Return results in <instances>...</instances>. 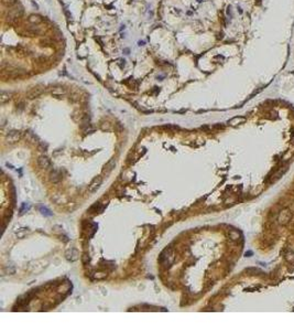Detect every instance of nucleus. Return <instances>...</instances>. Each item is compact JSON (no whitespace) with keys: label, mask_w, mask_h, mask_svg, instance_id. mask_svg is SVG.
<instances>
[{"label":"nucleus","mask_w":294,"mask_h":331,"mask_svg":"<svg viewBox=\"0 0 294 331\" xmlns=\"http://www.w3.org/2000/svg\"><path fill=\"white\" fill-rule=\"evenodd\" d=\"M38 164L42 169H49L51 167V161L50 159L45 156H40L38 159Z\"/></svg>","instance_id":"423d86ee"},{"label":"nucleus","mask_w":294,"mask_h":331,"mask_svg":"<svg viewBox=\"0 0 294 331\" xmlns=\"http://www.w3.org/2000/svg\"><path fill=\"white\" fill-rule=\"evenodd\" d=\"M43 92L42 88H38V87H35V88H32L31 91L28 93V97L29 98H34V97H38L39 95H41V93Z\"/></svg>","instance_id":"9d476101"},{"label":"nucleus","mask_w":294,"mask_h":331,"mask_svg":"<svg viewBox=\"0 0 294 331\" xmlns=\"http://www.w3.org/2000/svg\"><path fill=\"white\" fill-rule=\"evenodd\" d=\"M101 182H102V177L101 175H97L92 179V181L91 182V184L88 185V191L91 193H94L96 191L99 189V187L101 185Z\"/></svg>","instance_id":"7ed1b4c3"},{"label":"nucleus","mask_w":294,"mask_h":331,"mask_svg":"<svg viewBox=\"0 0 294 331\" xmlns=\"http://www.w3.org/2000/svg\"><path fill=\"white\" fill-rule=\"evenodd\" d=\"M285 259L289 263H294V252L293 251H289L285 253Z\"/></svg>","instance_id":"ddd939ff"},{"label":"nucleus","mask_w":294,"mask_h":331,"mask_svg":"<svg viewBox=\"0 0 294 331\" xmlns=\"http://www.w3.org/2000/svg\"><path fill=\"white\" fill-rule=\"evenodd\" d=\"M144 44V41H140L139 42V45H143Z\"/></svg>","instance_id":"b1692460"},{"label":"nucleus","mask_w":294,"mask_h":331,"mask_svg":"<svg viewBox=\"0 0 294 331\" xmlns=\"http://www.w3.org/2000/svg\"><path fill=\"white\" fill-rule=\"evenodd\" d=\"M66 258H67L68 261H72V262H74V261H76L78 258V253H77V251H76L75 248L68 249L67 252H66Z\"/></svg>","instance_id":"0eeeda50"},{"label":"nucleus","mask_w":294,"mask_h":331,"mask_svg":"<svg viewBox=\"0 0 294 331\" xmlns=\"http://www.w3.org/2000/svg\"><path fill=\"white\" fill-rule=\"evenodd\" d=\"M106 276H107L106 273H96L94 275V278L95 279H104V278H106Z\"/></svg>","instance_id":"f3484780"},{"label":"nucleus","mask_w":294,"mask_h":331,"mask_svg":"<svg viewBox=\"0 0 294 331\" xmlns=\"http://www.w3.org/2000/svg\"><path fill=\"white\" fill-rule=\"evenodd\" d=\"M20 136H21V132H18V130H12V132H10L8 135H7L6 140H7L8 144H15V142H17V141L20 139Z\"/></svg>","instance_id":"20e7f679"},{"label":"nucleus","mask_w":294,"mask_h":331,"mask_svg":"<svg viewBox=\"0 0 294 331\" xmlns=\"http://www.w3.org/2000/svg\"><path fill=\"white\" fill-rule=\"evenodd\" d=\"M238 11H239L240 13H242V10H241V8H238Z\"/></svg>","instance_id":"a878e982"},{"label":"nucleus","mask_w":294,"mask_h":331,"mask_svg":"<svg viewBox=\"0 0 294 331\" xmlns=\"http://www.w3.org/2000/svg\"><path fill=\"white\" fill-rule=\"evenodd\" d=\"M51 180L53 182H59L62 180V175L59 174V171H53L51 173Z\"/></svg>","instance_id":"f8f14e48"},{"label":"nucleus","mask_w":294,"mask_h":331,"mask_svg":"<svg viewBox=\"0 0 294 331\" xmlns=\"http://www.w3.org/2000/svg\"><path fill=\"white\" fill-rule=\"evenodd\" d=\"M249 255H252V252H248V253H246V256H249Z\"/></svg>","instance_id":"5701e85b"},{"label":"nucleus","mask_w":294,"mask_h":331,"mask_svg":"<svg viewBox=\"0 0 294 331\" xmlns=\"http://www.w3.org/2000/svg\"><path fill=\"white\" fill-rule=\"evenodd\" d=\"M125 52H126V54H129V49H126L125 50Z\"/></svg>","instance_id":"393cba45"},{"label":"nucleus","mask_w":294,"mask_h":331,"mask_svg":"<svg viewBox=\"0 0 294 331\" xmlns=\"http://www.w3.org/2000/svg\"><path fill=\"white\" fill-rule=\"evenodd\" d=\"M22 15H23V9L21 8V7H16V8L10 10L8 18H10V19H17V18H20Z\"/></svg>","instance_id":"39448f33"},{"label":"nucleus","mask_w":294,"mask_h":331,"mask_svg":"<svg viewBox=\"0 0 294 331\" xmlns=\"http://www.w3.org/2000/svg\"><path fill=\"white\" fill-rule=\"evenodd\" d=\"M41 43H45L44 45H50L51 41H49V40H42V41H41Z\"/></svg>","instance_id":"4be33fe9"},{"label":"nucleus","mask_w":294,"mask_h":331,"mask_svg":"<svg viewBox=\"0 0 294 331\" xmlns=\"http://www.w3.org/2000/svg\"><path fill=\"white\" fill-rule=\"evenodd\" d=\"M41 211H42L43 214H45V215H52V213H51V212H50V211H49V210H48V209H45V207H41Z\"/></svg>","instance_id":"412c9836"},{"label":"nucleus","mask_w":294,"mask_h":331,"mask_svg":"<svg viewBox=\"0 0 294 331\" xmlns=\"http://www.w3.org/2000/svg\"><path fill=\"white\" fill-rule=\"evenodd\" d=\"M115 165H116V164H115V161H114V160H111V161H110L109 164L106 166L105 168H107V169H108V172H110V171L112 170V168H111V167H114Z\"/></svg>","instance_id":"6ab92c4d"},{"label":"nucleus","mask_w":294,"mask_h":331,"mask_svg":"<svg viewBox=\"0 0 294 331\" xmlns=\"http://www.w3.org/2000/svg\"><path fill=\"white\" fill-rule=\"evenodd\" d=\"M29 22H31V23H35V25L41 23V22H42V18H41L40 16H38V15H31V16L29 17Z\"/></svg>","instance_id":"9b49d317"},{"label":"nucleus","mask_w":294,"mask_h":331,"mask_svg":"<svg viewBox=\"0 0 294 331\" xmlns=\"http://www.w3.org/2000/svg\"><path fill=\"white\" fill-rule=\"evenodd\" d=\"M172 261H173V254H172L171 249H165L160 256V262L162 264H164L165 266H170Z\"/></svg>","instance_id":"f03ea898"},{"label":"nucleus","mask_w":294,"mask_h":331,"mask_svg":"<svg viewBox=\"0 0 294 331\" xmlns=\"http://www.w3.org/2000/svg\"><path fill=\"white\" fill-rule=\"evenodd\" d=\"M244 122H246V118H244V117H241V116H237V117H234V118H231V119L228 122V124L230 125V126H237V125L244 124Z\"/></svg>","instance_id":"6e6552de"},{"label":"nucleus","mask_w":294,"mask_h":331,"mask_svg":"<svg viewBox=\"0 0 294 331\" xmlns=\"http://www.w3.org/2000/svg\"><path fill=\"white\" fill-rule=\"evenodd\" d=\"M53 200L56 202V203H62V202H65L66 200L65 199H63V195H61V194H55L54 197H53Z\"/></svg>","instance_id":"2eb2a0df"},{"label":"nucleus","mask_w":294,"mask_h":331,"mask_svg":"<svg viewBox=\"0 0 294 331\" xmlns=\"http://www.w3.org/2000/svg\"><path fill=\"white\" fill-rule=\"evenodd\" d=\"M292 217V213L289 209H284L280 212V214L277 216V223L281 224V225H285V224L289 223V221L291 220Z\"/></svg>","instance_id":"f257e3e1"},{"label":"nucleus","mask_w":294,"mask_h":331,"mask_svg":"<svg viewBox=\"0 0 294 331\" xmlns=\"http://www.w3.org/2000/svg\"><path fill=\"white\" fill-rule=\"evenodd\" d=\"M82 259H83V263H84V264H86V263L89 262V257H88L87 254H84V255L82 256Z\"/></svg>","instance_id":"aec40b11"},{"label":"nucleus","mask_w":294,"mask_h":331,"mask_svg":"<svg viewBox=\"0 0 294 331\" xmlns=\"http://www.w3.org/2000/svg\"><path fill=\"white\" fill-rule=\"evenodd\" d=\"M52 94L55 95V96H61V95L65 94V91H64L62 87H56V88H54V90L52 91Z\"/></svg>","instance_id":"4468645a"},{"label":"nucleus","mask_w":294,"mask_h":331,"mask_svg":"<svg viewBox=\"0 0 294 331\" xmlns=\"http://www.w3.org/2000/svg\"><path fill=\"white\" fill-rule=\"evenodd\" d=\"M229 236H230V239L234 241H237L239 237H240V234L238 233L237 231H231L230 233H229Z\"/></svg>","instance_id":"dca6fc26"},{"label":"nucleus","mask_w":294,"mask_h":331,"mask_svg":"<svg viewBox=\"0 0 294 331\" xmlns=\"http://www.w3.org/2000/svg\"><path fill=\"white\" fill-rule=\"evenodd\" d=\"M197 1H198V2H202L203 0H197Z\"/></svg>","instance_id":"bb28decb"},{"label":"nucleus","mask_w":294,"mask_h":331,"mask_svg":"<svg viewBox=\"0 0 294 331\" xmlns=\"http://www.w3.org/2000/svg\"><path fill=\"white\" fill-rule=\"evenodd\" d=\"M2 3L5 6H7V7H10V6L16 3V0H2Z\"/></svg>","instance_id":"a211bd4d"},{"label":"nucleus","mask_w":294,"mask_h":331,"mask_svg":"<svg viewBox=\"0 0 294 331\" xmlns=\"http://www.w3.org/2000/svg\"><path fill=\"white\" fill-rule=\"evenodd\" d=\"M11 96H12V93H9V92H1V94H0V103H1V104H5V103L9 102L10 98H11Z\"/></svg>","instance_id":"1a4fd4ad"}]
</instances>
